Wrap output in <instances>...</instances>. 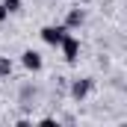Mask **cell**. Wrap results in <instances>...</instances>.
Masks as SVG:
<instances>
[{
    "mask_svg": "<svg viewBox=\"0 0 127 127\" xmlns=\"http://www.w3.org/2000/svg\"><path fill=\"white\" fill-rule=\"evenodd\" d=\"M9 74H12V59L0 56V77H9Z\"/></svg>",
    "mask_w": 127,
    "mask_h": 127,
    "instance_id": "obj_6",
    "label": "cell"
},
{
    "mask_svg": "<svg viewBox=\"0 0 127 127\" xmlns=\"http://www.w3.org/2000/svg\"><path fill=\"white\" fill-rule=\"evenodd\" d=\"M0 3H3V6L9 9V15H15V12H21V6H24L21 0H0Z\"/></svg>",
    "mask_w": 127,
    "mask_h": 127,
    "instance_id": "obj_7",
    "label": "cell"
},
{
    "mask_svg": "<svg viewBox=\"0 0 127 127\" xmlns=\"http://www.w3.org/2000/svg\"><path fill=\"white\" fill-rule=\"evenodd\" d=\"M86 24V9L83 6H74V9H68V15H65V30H80Z\"/></svg>",
    "mask_w": 127,
    "mask_h": 127,
    "instance_id": "obj_5",
    "label": "cell"
},
{
    "mask_svg": "<svg viewBox=\"0 0 127 127\" xmlns=\"http://www.w3.org/2000/svg\"><path fill=\"white\" fill-rule=\"evenodd\" d=\"M3 21H9V9H6V6L0 3V24H3Z\"/></svg>",
    "mask_w": 127,
    "mask_h": 127,
    "instance_id": "obj_8",
    "label": "cell"
},
{
    "mask_svg": "<svg viewBox=\"0 0 127 127\" xmlns=\"http://www.w3.org/2000/svg\"><path fill=\"white\" fill-rule=\"evenodd\" d=\"M21 65H24L27 71H32V74H35V71H41V68H44V59H41V53H38V50L27 47V50L21 53Z\"/></svg>",
    "mask_w": 127,
    "mask_h": 127,
    "instance_id": "obj_4",
    "label": "cell"
},
{
    "mask_svg": "<svg viewBox=\"0 0 127 127\" xmlns=\"http://www.w3.org/2000/svg\"><path fill=\"white\" fill-rule=\"evenodd\" d=\"M89 92H92V80H89V77H77V80H71V86H68V95H71V100H77V103H83V100L89 97Z\"/></svg>",
    "mask_w": 127,
    "mask_h": 127,
    "instance_id": "obj_3",
    "label": "cell"
},
{
    "mask_svg": "<svg viewBox=\"0 0 127 127\" xmlns=\"http://www.w3.org/2000/svg\"><path fill=\"white\" fill-rule=\"evenodd\" d=\"M59 50H62L65 62H77V59H80V38L68 30V32H65V38L59 41Z\"/></svg>",
    "mask_w": 127,
    "mask_h": 127,
    "instance_id": "obj_1",
    "label": "cell"
},
{
    "mask_svg": "<svg viewBox=\"0 0 127 127\" xmlns=\"http://www.w3.org/2000/svg\"><path fill=\"white\" fill-rule=\"evenodd\" d=\"M65 27L62 24H47V27H41V30H38V35H41V41H44V44H50V47H59V41H62L65 38Z\"/></svg>",
    "mask_w": 127,
    "mask_h": 127,
    "instance_id": "obj_2",
    "label": "cell"
}]
</instances>
